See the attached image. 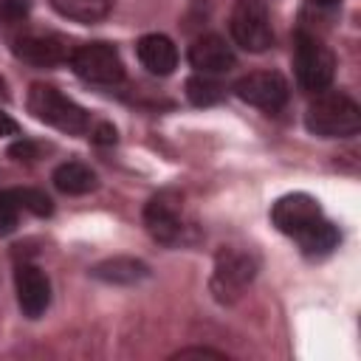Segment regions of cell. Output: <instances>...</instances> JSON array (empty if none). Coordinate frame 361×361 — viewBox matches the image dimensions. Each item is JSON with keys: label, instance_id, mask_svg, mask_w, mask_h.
Instances as JSON below:
<instances>
[{"label": "cell", "instance_id": "19", "mask_svg": "<svg viewBox=\"0 0 361 361\" xmlns=\"http://www.w3.org/2000/svg\"><path fill=\"white\" fill-rule=\"evenodd\" d=\"M17 220H20V206L11 195V189H3L0 192V237L11 234L17 228Z\"/></svg>", "mask_w": 361, "mask_h": 361}, {"label": "cell", "instance_id": "15", "mask_svg": "<svg viewBox=\"0 0 361 361\" xmlns=\"http://www.w3.org/2000/svg\"><path fill=\"white\" fill-rule=\"evenodd\" d=\"M54 186L65 195H87L96 189V172L79 161H68L54 169Z\"/></svg>", "mask_w": 361, "mask_h": 361}, {"label": "cell", "instance_id": "6", "mask_svg": "<svg viewBox=\"0 0 361 361\" xmlns=\"http://www.w3.org/2000/svg\"><path fill=\"white\" fill-rule=\"evenodd\" d=\"M231 37L240 48L251 54H262L274 45L271 17L262 0H237L231 8Z\"/></svg>", "mask_w": 361, "mask_h": 361}, {"label": "cell", "instance_id": "9", "mask_svg": "<svg viewBox=\"0 0 361 361\" xmlns=\"http://www.w3.org/2000/svg\"><path fill=\"white\" fill-rule=\"evenodd\" d=\"M11 51L17 59L28 62V65H39V68H51L59 62L71 59V42L62 34L54 31H25L17 34L11 39Z\"/></svg>", "mask_w": 361, "mask_h": 361}, {"label": "cell", "instance_id": "21", "mask_svg": "<svg viewBox=\"0 0 361 361\" xmlns=\"http://www.w3.org/2000/svg\"><path fill=\"white\" fill-rule=\"evenodd\" d=\"M93 141H99V144H113V141H116V130H113L110 124H99V130L93 133Z\"/></svg>", "mask_w": 361, "mask_h": 361}, {"label": "cell", "instance_id": "10", "mask_svg": "<svg viewBox=\"0 0 361 361\" xmlns=\"http://www.w3.org/2000/svg\"><path fill=\"white\" fill-rule=\"evenodd\" d=\"M234 93L245 104L274 113L288 102V82L276 71H254L234 82Z\"/></svg>", "mask_w": 361, "mask_h": 361}, {"label": "cell", "instance_id": "14", "mask_svg": "<svg viewBox=\"0 0 361 361\" xmlns=\"http://www.w3.org/2000/svg\"><path fill=\"white\" fill-rule=\"evenodd\" d=\"M90 276L99 282H107V285H135L149 276V268H147V262H141L135 257H110V259H102L99 265H93Z\"/></svg>", "mask_w": 361, "mask_h": 361}, {"label": "cell", "instance_id": "24", "mask_svg": "<svg viewBox=\"0 0 361 361\" xmlns=\"http://www.w3.org/2000/svg\"><path fill=\"white\" fill-rule=\"evenodd\" d=\"M310 3H316V6H336L338 0H310Z\"/></svg>", "mask_w": 361, "mask_h": 361}, {"label": "cell", "instance_id": "2", "mask_svg": "<svg viewBox=\"0 0 361 361\" xmlns=\"http://www.w3.org/2000/svg\"><path fill=\"white\" fill-rule=\"evenodd\" d=\"M305 127L319 138H350L361 127V110L347 93L322 90L307 104Z\"/></svg>", "mask_w": 361, "mask_h": 361}, {"label": "cell", "instance_id": "7", "mask_svg": "<svg viewBox=\"0 0 361 361\" xmlns=\"http://www.w3.org/2000/svg\"><path fill=\"white\" fill-rule=\"evenodd\" d=\"M68 62L73 65L76 76L93 85H118L124 79L121 56L110 42H85L71 51Z\"/></svg>", "mask_w": 361, "mask_h": 361}, {"label": "cell", "instance_id": "11", "mask_svg": "<svg viewBox=\"0 0 361 361\" xmlns=\"http://www.w3.org/2000/svg\"><path fill=\"white\" fill-rule=\"evenodd\" d=\"M14 290H17V305L28 319H37L48 310L51 305V282L42 268L34 262H20L14 271Z\"/></svg>", "mask_w": 361, "mask_h": 361}, {"label": "cell", "instance_id": "17", "mask_svg": "<svg viewBox=\"0 0 361 361\" xmlns=\"http://www.w3.org/2000/svg\"><path fill=\"white\" fill-rule=\"evenodd\" d=\"M223 93H226L223 85H220L214 76H209V73H195V76L186 79V96H189V102L197 104V107L217 104V102L223 99Z\"/></svg>", "mask_w": 361, "mask_h": 361}, {"label": "cell", "instance_id": "23", "mask_svg": "<svg viewBox=\"0 0 361 361\" xmlns=\"http://www.w3.org/2000/svg\"><path fill=\"white\" fill-rule=\"evenodd\" d=\"M17 133V124H14V118L0 107V135H14Z\"/></svg>", "mask_w": 361, "mask_h": 361}, {"label": "cell", "instance_id": "16", "mask_svg": "<svg viewBox=\"0 0 361 361\" xmlns=\"http://www.w3.org/2000/svg\"><path fill=\"white\" fill-rule=\"evenodd\" d=\"M54 11L73 23H99L107 17L113 0H51Z\"/></svg>", "mask_w": 361, "mask_h": 361}, {"label": "cell", "instance_id": "5", "mask_svg": "<svg viewBox=\"0 0 361 361\" xmlns=\"http://www.w3.org/2000/svg\"><path fill=\"white\" fill-rule=\"evenodd\" d=\"M257 276V259L248 251L240 248H220L214 257V268H212V296L220 305H231L237 302L245 288L254 282Z\"/></svg>", "mask_w": 361, "mask_h": 361}, {"label": "cell", "instance_id": "22", "mask_svg": "<svg viewBox=\"0 0 361 361\" xmlns=\"http://www.w3.org/2000/svg\"><path fill=\"white\" fill-rule=\"evenodd\" d=\"M186 355H214V358H223L220 350H209V347H186L178 353V358H186Z\"/></svg>", "mask_w": 361, "mask_h": 361}, {"label": "cell", "instance_id": "12", "mask_svg": "<svg viewBox=\"0 0 361 361\" xmlns=\"http://www.w3.org/2000/svg\"><path fill=\"white\" fill-rule=\"evenodd\" d=\"M186 56H189V65L197 73H209V76H217V73H226L228 68H234V51L217 34L197 37L189 45V54Z\"/></svg>", "mask_w": 361, "mask_h": 361}, {"label": "cell", "instance_id": "8", "mask_svg": "<svg viewBox=\"0 0 361 361\" xmlns=\"http://www.w3.org/2000/svg\"><path fill=\"white\" fill-rule=\"evenodd\" d=\"M144 226L155 243L175 245L183 240V214H180V197L175 192H158L144 206Z\"/></svg>", "mask_w": 361, "mask_h": 361}, {"label": "cell", "instance_id": "18", "mask_svg": "<svg viewBox=\"0 0 361 361\" xmlns=\"http://www.w3.org/2000/svg\"><path fill=\"white\" fill-rule=\"evenodd\" d=\"M11 195H14L17 206H20V212H31V214H37V217H45V214L54 212L51 197H48L45 192H39V189L23 186V189H11Z\"/></svg>", "mask_w": 361, "mask_h": 361}, {"label": "cell", "instance_id": "20", "mask_svg": "<svg viewBox=\"0 0 361 361\" xmlns=\"http://www.w3.org/2000/svg\"><path fill=\"white\" fill-rule=\"evenodd\" d=\"M28 14V0H0V25H17Z\"/></svg>", "mask_w": 361, "mask_h": 361}, {"label": "cell", "instance_id": "3", "mask_svg": "<svg viewBox=\"0 0 361 361\" xmlns=\"http://www.w3.org/2000/svg\"><path fill=\"white\" fill-rule=\"evenodd\" d=\"M28 110L34 113V118L62 130V133H87L90 130V116L85 107H79L73 99H68L65 93H59L54 85H31L28 90Z\"/></svg>", "mask_w": 361, "mask_h": 361}, {"label": "cell", "instance_id": "13", "mask_svg": "<svg viewBox=\"0 0 361 361\" xmlns=\"http://www.w3.org/2000/svg\"><path fill=\"white\" fill-rule=\"evenodd\" d=\"M135 54L152 76H169L178 65V48L164 34H144L135 45Z\"/></svg>", "mask_w": 361, "mask_h": 361}, {"label": "cell", "instance_id": "4", "mask_svg": "<svg viewBox=\"0 0 361 361\" xmlns=\"http://www.w3.org/2000/svg\"><path fill=\"white\" fill-rule=\"evenodd\" d=\"M293 68H296V82L302 85V90L322 93L330 87L336 76V56L319 37L299 31L293 39Z\"/></svg>", "mask_w": 361, "mask_h": 361}, {"label": "cell", "instance_id": "1", "mask_svg": "<svg viewBox=\"0 0 361 361\" xmlns=\"http://www.w3.org/2000/svg\"><path fill=\"white\" fill-rule=\"evenodd\" d=\"M271 220L282 234L293 237L307 257H324L338 245L336 226L324 217L316 197L305 192H290L279 197L271 209Z\"/></svg>", "mask_w": 361, "mask_h": 361}]
</instances>
